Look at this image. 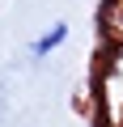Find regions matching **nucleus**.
<instances>
[{
  "mask_svg": "<svg viewBox=\"0 0 123 127\" xmlns=\"http://www.w3.org/2000/svg\"><path fill=\"white\" fill-rule=\"evenodd\" d=\"M64 42H68V26H64V21H55L47 34H38V38L30 42V55H34V59H47L51 51H59Z\"/></svg>",
  "mask_w": 123,
  "mask_h": 127,
  "instance_id": "f257e3e1",
  "label": "nucleus"
}]
</instances>
